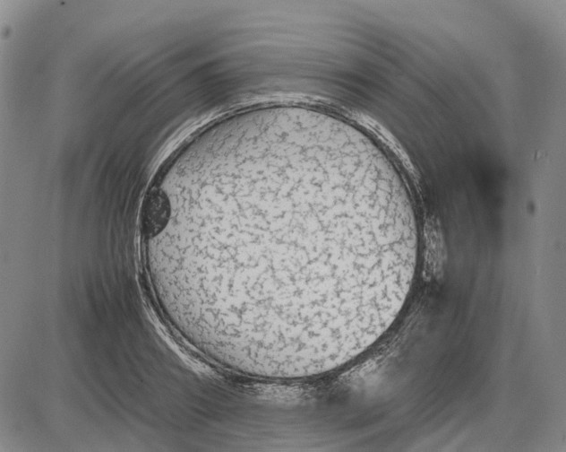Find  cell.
<instances>
[{
	"label": "cell",
	"mask_w": 566,
	"mask_h": 452,
	"mask_svg": "<svg viewBox=\"0 0 566 452\" xmlns=\"http://www.w3.org/2000/svg\"><path fill=\"white\" fill-rule=\"evenodd\" d=\"M387 248L385 210L354 175L312 160L268 159L186 206L181 285L192 317L215 339L304 356L364 330Z\"/></svg>",
	"instance_id": "6da1fadb"
}]
</instances>
